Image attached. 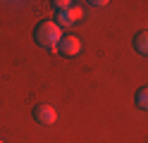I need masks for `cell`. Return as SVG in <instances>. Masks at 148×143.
I'll use <instances>...</instances> for the list:
<instances>
[{"mask_svg":"<svg viewBox=\"0 0 148 143\" xmlns=\"http://www.w3.org/2000/svg\"><path fill=\"white\" fill-rule=\"evenodd\" d=\"M0 143H3V141H0Z\"/></svg>","mask_w":148,"mask_h":143,"instance_id":"cell-9","label":"cell"},{"mask_svg":"<svg viewBox=\"0 0 148 143\" xmlns=\"http://www.w3.org/2000/svg\"><path fill=\"white\" fill-rule=\"evenodd\" d=\"M34 38H36V43H38L41 48H48V50H58V45L62 41V29L55 24V22H41L38 26L34 29Z\"/></svg>","mask_w":148,"mask_h":143,"instance_id":"cell-1","label":"cell"},{"mask_svg":"<svg viewBox=\"0 0 148 143\" xmlns=\"http://www.w3.org/2000/svg\"><path fill=\"white\" fill-rule=\"evenodd\" d=\"M134 48L141 55H148V31H141V34L134 38Z\"/></svg>","mask_w":148,"mask_h":143,"instance_id":"cell-5","label":"cell"},{"mask_svg":"<svg viewBox=\"0 0 148 143\" xmlns=\"http://www.w3.org/2000/svg\"><path fill=\"white\" fill-rule=\"evenodd\" d=\"M77 19H81V7H77V5H72L69 10H62V12H55V24L60 29L62 26H72Z\"/></svg>","mask_w":148,"mask_h":143,"instance_id":"cell-3","label":"cell"},{"mask_svg":"<svg viewBox=\"0 0 148 143\" xmlns=\"http://www.w3.org/2000/svg\"><path fill=\"white\" fill-rule=\"evenodd\" d=\"M58 50H60L64 57H77V55L81 53V41H79L77 36H62Z\"/></svg>","mask_w":148,"mask_h":143,"instance_id":"cell-4","label":"cell"},{"mask_svg":"<svg viewBox=\"0 0 148 143\" xmlns=\"http://www.w3.org/2000/svg\"><path fill=\"white\" fill-rule=\"evenodd\" d=\"M91 5H93V7H105L108 0H96V3H91Z\"/></svg>","mask_w":148,"mask_h":143,"instance_id":"cell-8","label":"cell"},{"mask_svg":"<svg viewBox=\"0 0 148 143\" xmlns=\"http://www.w3.org/2000/svg\"><path fill=\"white\" fill-rule=\"evenodd\" d=\"M50 5L58 10V12H62V10H69V7H72V3H69V0H53Z\"/></svg>","mask_w":148,"mask_h":143,"instance_id":"cell-7","label":"cell"},{"mask_svg":"<svg viewBox=\"0 0 148 143\" xmlns=\"http://www.w3.org/2000/svg\"><path fill=\"white\" fill-rule=\"evenodd\" d=\"M136 105H138L141 110L148 112V86H143V88L136 93Z\"/></svg>","mask_w":148,"mask_h":143,"instance_id":"cell-6","label":"cell"},{"mask_svg":"<svg viewBox=\"0 0 148 143\" xmlns=\"http://www.w3.org/2000/svg\"><path fill=\"white\" fill-rule=\"evenodd\" d=\"M34 119L38 124H43V127H50V124H55V119H58V110H55L53 105H48V103H41V105L34 107Z\"/></svg>","mask_w":148,"mask_h":143,"instance_id":"cell-2","label":"cell"}]
</instances>
